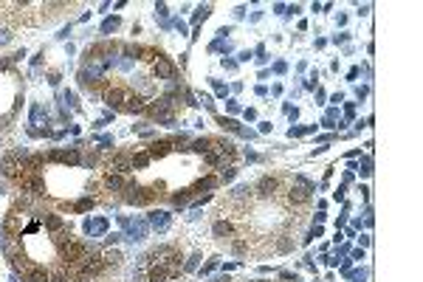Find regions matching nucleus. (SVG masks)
Returning a JSON list of instances; mask_svg holds the SVG:
<instances>
[{
    "instance_id": "obj_1",
    "label": "nucleus",
    "mask_w": 423,
    "mask_h": 282,
    "mask_svg": "<svg viewBox=\"0 0 423 282\" xmlns=\"http://www.w3.org/2000/svg\"><path fill=\"white\" fill-rule=\"evenodd\" d=\"M155 198H158V189H155V186H141L138 180H127L124 195H122V201L133 203V206H147V203H152Z\"/></svg>"
},
{
    "instance_id": "obj_2",
    "label": "nucleus",
    "mask_w": 423,
    "mask_h": 282,
    "mask_svg": "<svg viewBox=\"0 0 423 282\" xmlns=\"http://www.w3.org/2000/svg\"><path fill=\"white\" fill-rule=\"evenodd\" d=\"M46 161H54V164H65V167H79L82 164V153L76 147H68V150H48Z\"/></svg>"
},
{
    "instance_id": "obj_3",
    "label": "nucleus",
    "mask_w": 423,
    "mask_h": 282,
    "mask_svg": "<svg viewBox=\"0 0 423 282\" xmlns=\"http://www.w3.org/2000/svg\"><path fill=\"white\" fill-rule=\"evenodd\" d=\"M149 74H152V77H158V79H167V82H170V79H178V68H175V65L170 62V56H164V54L158 51V54H155V59L149 62Z\"/></svg>"
},
{
    "instance_id": "obj_4",
    "label": "nucleus",
    "mask_w": 423,
    "mask_h": 282,
    "mask_svg": "<svg viewBox=\"0 0 423 282\" xmlns=\"http://www.w3.org/2000/svg\"><path fill=\"white\" fill-rule=\"evenodd\" d=\"M144 150H147V155L152 158V161H155V158H167L172 150H175V141H172V138H161V141H152V144H147Z\"/></svg>"
},
{
    "instance_id": "obj_5",
    "label": "nucleus",
    "mask_w": 423,
    "mask_h": 282,
    "mask_svg": "<svg viewBox=\"0 0 423 282\" xmlns=\"http://www.w3.org/2000/svg\"><path fill=\"white\" fill-rule=\"evenodd\" d=\"M276 189H279V178H271V175L260 178V180H257V186H254V192H257L260 198H274Z\"/></svg>"
},
{
    "instance_id": "obj_6",
    "label": "nucleus",
    "mask_w": 423,
    "mask_h": 282,
    "mask_svg": "<svg viewBox=\"0 0 423 282\" xmlns=\"http://www.w3.org/2000/svg\"><path fill=\"white\" fill-rule=\"evenodd\" d=\"M285 198H288V203L305 206V203L310 201V189H305V186H288V189H285Z\"/></svg>"
},
{
    "instance_id": "obj_7",
    "label": "nucleus",
    "mask_w": 423,
    "mask_h": 282,
    "mask_svg": "<svg viewBox=\"0 0 423 282\" xmlns=\"http://www.w3.org/2000/svg\"><path fill=\"white\" fill-rule=\"evenodd\" d=\"M107 231V220L104 217H93V220H85V234L88 237H99Z\"/></svg>"
},
{
    "instance_id": "obj_8",
    "label": "nucleus",
    "mask_w": 423,
    "mask_h": 282,
    "mask_svg": "<svg viewBox=\"0 0 423 282\" xmlns=\"http://www.w3.org/2000/svg\"><path fill=\"white\" fill-rule=\"evenodd\" d=\"M170 212H149V220L147 223L152 226V229H158V231H167L170 229Z\"/></svg>"
},
{
    "instance_id": "obj_9",
    "label": "nucleus",
    "mask_w": 423,
    "mask_h": 282,
    "mask_svg": "<svg viewBox=\"0 0 423 282\" xmlns=\"http://www.w3.org/2000/svg\"><path fill=\"white\" fill-rule=\"evenodd\" d=\"M149 161H152V158H149V155H147V150L141 147V153L130 155V167H133V169H147V167H149Z\"/></svg>"
},
{
    "instance_id": "obj_10",
    "label": "nucleus",
    "mask_w": 423,
    "mask_h": 282,
    "mask_svg": "<svg viewBox=\"0 0 423 282\" xmlns=\"http://www.w3.org/2000/svg\"><path fill=\"white\" fill-rule=\"evenodd\" d=\"M119 26H122V20H119V17H107V20L102 23V34H110V31H116Z\"/></svg>"
},
{
    "instance_id": "obj_11",
    "label": "nucleus",
    "mask_w": 423,
    "mask_h": 282,
    "mask_svg": "<svg viewBox=\"0 0 423 282\" xmlns=\"http://www.w3.org/2000/svg\"><path fill=\"white\" fill-rule=\"evenodd\" d=\"M209 11H212V6H200V9L195 11L192 23H195V26H198V23H200V20H206V17H209Z\"/></svg>"
},
{
    "instance_id": "obj_12",
    "label": "nucleus",
    "mask_w": 423,
    "mask_h": 282,
    "mask_svg": "<svg viewBox=\"0 0 423 282\" xmlns=\"http://www.w3.org/2000/svg\"><path fill=\"white\" fill-rule=\"evenodd\" d=\"M215 268H218V257H212V259H209V262L203 265V268H200V277H206V274H212Z\"/></svg>"
},
{
    "instance_id": "obj_13",
    "label": "nucleus",
    "mask_w": 423,
    "mask_h": 282,
    "mask_svg": "<svg viewBox=\"0 0 423 282\" xmlns=\"http://www.w3.org/2000/svg\"><path fill=\"white\" fill-rule=\"evenodd\" d=\"M260 282H265V280H260Z\"/></svg>"
}]
</instances>
